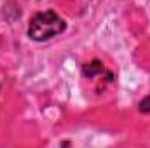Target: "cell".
<instances>
[{"mask_svg":"<svg viewBox=\"0 0 150 148\" xmlns=\"http://www.w3.org/2000/svg\"><path fill=\"white\" fill-rule=\"evenodd\" d=\"M65 30V21L52 11H44L38 12L32 18L30 26H28V35L33 40H47L56 35H59Z\"/></svg>","mask_w":150,"mask_h":148,"instance_id":"1","label":"cell"},{"mask_svg":"<svg viewBox=\"0 0 150 148\" xmlns=\"http://www.w3.org/2000/svg\"><path fill=\"white\" fill-rule=\"evenodd\" d=\"M100 73H103V65L98 59H94V61H91L84 66V75L86 77H96Z\"/></svg>","mask_w":150,"mask_h":148,"instance_id":"2","label":"cell"},{"mask_svg":"<svg viewBox=\"0 0 150 148\" xmlns=\"http://www.w3.org/2000/svg\"><path fill=\"white\" fill-rule=\"evenodd\" d=\"M140 111H143V113H149L150 111V96H147V98L140 103Z\"/></svg>","mask_w":150,"mask_h":148,"instance_id":"3","label":"cell"}]
</instances>
